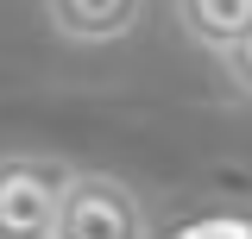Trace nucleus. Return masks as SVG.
Segmentation results:
<instances>
[{
    "instance_id": "obj_1",
    "label": "nucleus",
    "mask_w": 252,
    "mask_h": 239,
    "mask_svg": "<svg viewBox=\"0 0 252 239\" xmlns=\"http://www.w3.org/2000/svg\"><path fill=\"white\" fill-rule=\"evenodd\" d=\"M145 233H158V220H152L145 195L126 177H114V170H76L69 164L51 239H145Z\"/></svg>"
},
{
    "instance_id": "obj_5",
    "label": "nucleus",
    "mask_w": 252,
    "mask_h": 239,
    "mask_svg": "<svg viewBox=\"0 0 252 239\" xmlns=\"http://www.w3.org/2000/svg\"><path fill=\"white\" fill-rule=\"evenodd\" d=\"M164 233L177 239H220V233H240L252 239V202H202V208H183L164 220Z\"/></svg>"
},
{
    "instance_id": "obj_3",
    "label": "nucleus",
    "mask_w": 252,
    "mask_h": 239,
    "mask_svg": "<svg viewBox=\"0 0 252 239\" xmlns=\"http://www.w3.org/2000/svg\"><path fill=\"white\" fill-rule=\"evenodd\" d=\"M44 19L76 51H107L145 26V0H44Z\"/></svg>"
},
{
    "instance_id": "obj_4",
    "label": "nucleus",
    "mask_w": 252,
    "mask_h": 239,
    "mask_svg": "<svg viewBox=\"0 0 252 239\" xmlns=\"http://www.w3.org/2000/svg\"><path fill=\"white\" fill-rule=\"evenodd\" d=\"M170 19L195 51L220 57L240 31L252 26V0H170Z\"/></svg>"
},
{
    "instance_id": "obj_2",
    "label": "nucleus",
    "mask_w": 252,
    "mask_h": 239,
    "mask_svg": "<svg viewBox=\"0 0 252 239\" xmlns=\"http://www.w3.org/2000/svg\"><path fill=\"white\" fill-rule=\"evenodd\" d=\"M69 157L57 151H0V239H51Z\"/></svg>"
},
{
    "instance_id": "obj_6",
    "label": "nucleus",
    "mask_w": 252,
    "mask_h": 239,
    "mask_svg": "<svg viewBox=\"0 0 252 239\" xmlns=\"http://www.w3.org/2000/svg\"><path fill=\"white\" fill-rule=\"evenodd\" d=\"M215 63H220V76H227V89L240 94V101H252V26L240 31V38H233Z\"/></svg>"
}]
</instances>
